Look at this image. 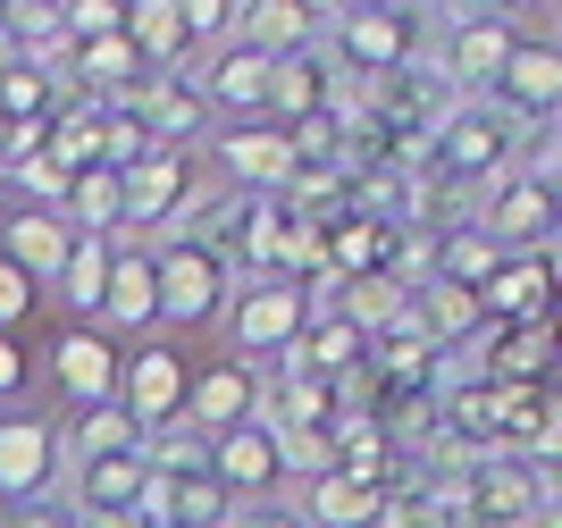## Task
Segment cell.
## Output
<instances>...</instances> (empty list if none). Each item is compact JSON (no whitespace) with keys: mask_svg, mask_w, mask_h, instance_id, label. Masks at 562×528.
I'll return each instance as SVG.
<instances>
[{"mask_svg":"<svg viewBox=\"0 0 562 528\" xmlns=\"http://www.w3.org/2000/svg\"><path fill=\"white\" fill-rule=\"evenodd\" d=\"M117 25H126V0H68V9H59V43L85 50V43H101V34H117Z\"/></svg>","mask_w":562,"mask_h":528,"instance_id":"f1b7e54d","label":"cell"},{"mask_svg":"<svg viewBox=\"0 0 562 528\" xmlns=\"http://www.w3.org/2000/svg\"><path fill=\"white\" fill-rule=\"evenodd\" d=\"M186 428H202V437H227V428H244V419H260V369L244 361H211L202 378H186Z\"/></svg>","mask_w":562,"mask_h":528,"instance_id":"5bb4252c","label":"cell"},{"mask_svg":"<svg viewBox=\"0 0 562 528\" xmlns=\"http://www.w3.org/2000/svg\"><path fill=\"white\" fill-rule=\"evenodd\" d=\"M126 50L143 59V76H186L193 68V43L177 25V0H126Z\"/></svg>","mask_w":562,"mask_h":528,"instance_id":"ffe728a7","label":"cell"},{"mask_svg":"<svg viewBox=\"0 0 562 528\" xmlns=\"http://www.w3.org/2000/svg\"><path fill=\"white\" fill-rule=\"evenodd\" d=\"M495 260H504V252H495L479 227H446L437 244H428V277H437V285H470V294L495 277Z\"/></svg>","mask_w":562,"mask_h":528,"instance_id":"4316f807","label":"cell"},{"mask_svg":"<svg viewBox=\"0 0 562 528\" xmlns=\"http://www.w3.org/2000/svg\"><path fill=\"white\" fill-rule=\"evenodd\" d=\"M520 135H529V126H520L513 110H495V101H453V110L437 117V135H428V160L446 168L462 193H479V184H495L513 168Z\"/></svg>","mask_w":562,"mask_h":528,"instance_id":"7a4b0ae2","label":"cell"},{"mask_svg":"<svg viewBox=\"0 0 562 528\" xmlns=\"http://www.w3.org/2000/svg\"><path fill=\"white\" fill-rule=\"evenodd\" d=\"M117 453H143V428L110 403H85V412L59 428V470H76V461H117Z\"/></svg>","mask_w":562,"mask_h":528,"instance_id":"603a6c76","label":"cell"},{"mask_svg":"<svg viewBox=\"0 0 562 528\" xmlns=\"http://www.w3.org/2000/svg\"><path fill=\"white\" fill-rule=\"evenodd\" d=\"M218 319H227V336H235L227 361L269 369V361H285V352H294V336L311 327V302H303V285H294V277H252V285H235V302L218 311Z\"/></svg>","mask_w":562,"mask_h":528,"instance_id":"3957f363","label":"cell"},{"mask_svg":"<svg viewBox=\"0 0 562 528\" xmlns=\"http://www.w3.org/2000/svg\"><path fill=\"white\" fill-rule=\"evenodd\" d=\"M143 470L151 479H211V437L186 428V419H168V428L143 437Z\"/></svg>","mask_w":562,"mask_h":528,"instance_id":"83f0119b","label":"cell"},{"mask_svg":"<svg viewBox=\"0 0 562 528\" xmlns=\"http://www.w3.org/2000/svg\"><path fill=\"white\" fill-rule=\"evenodd\" d=\"M227 528H311V520L294 512V495H269V504H235Z\"/></svg>","mask_w":562,"mask_h":528,"instance_id":"1f68e13d","label":"cell"},{"mask_svg":"<svg viewBox=\"0 0 562 528\" xmlns=\"http://www.w3.org/2000/svg\"><path fill=\"white\" fill-rule=\"evenodd\" d=\"M177 25H186L193 59H202V50H218L235 34V0H177Z\"/></svg>","mask_w":562,"mask_h":528,"instance_id":"f546056e","label":"cell"},{"mask_svg":"<svg viewBox=\"0 0 562 528\" xmlns=\"http://www.w3.org/2000/svg\"><path fill=\"white\" fill-rule=\"evenodd\" d=\"M68 244H76V227L59 218V210H34V202H25V210L0 218V260H9L25 285H50L59 260H68Z\"/></svg>","mask_w":562,"mask_h":528,"instance_id":"e0dca14e","label":"cell"},{"mask_svg":"<svg viewBox=\"0 0 562 528\" xmlns=\"http://www.w3.org/2000/svg\"><path fill=\"white\" fill-rule=\"evenodd\" d=\"M186 202H193V160H177V151H143V160L117 177V244L160 235Z\"/></svg>","mask_w":562,"mask_h":528,"instance_id":"5b68a950","label":"cell"},{"mask_svg":"<svg viewBox=\"0 0 562 528\" xmlns=\"http://www.w3.org/2000/svg\"><path fill=\"white\" fill-rule=\"evenodd\" d=\"M110 260H117V235H76L68 244V260H59V302H68L76 319H93L101 311V285H110Z\"/></svg>","mask_w":562,"mask_h":528,"instance_id":"d4e9b609","label":"cell"},{"mask_svg":"<svg viewBox=\"0 0 562 528\" xmlns=\"http://www.w3.org/2000/svg\"><path fill=\"white\" fill-rule=\"evenodd\" d=\"M546 302H554V244L546 252H504L495 277L479 285V311L495 327H546Z\"/></svg>","mask_w":562,"mask_h":528,"instance_id":"30bf717a","label":"cell"},{"mask_svg":"<svg viewBox=\"0 0 562 528\" xmlns=\"http://www.w3.org/2000/svg\"><path fill=\"white\" fill-rule=\"evenodd\" d=\"M470 227L487 235L495 252H546V244H554V193L504 168V177H495V193L470 210Z\"/></svg>","mask_w":562,"mask_h":528,"instance_id":"8992f818","label":"cell"},{"mask_svg":"<svg viewBox=\"0 0 562 528\" xmlns=\"http://www.w3.org/2000/svg\"><path fill=\"white\" fill-rule=\"evenodd\" d=\"M513 43H520V25H495V18H462V25H446L437 34V68H446V85H453V101H487L495 92V76H504V59H513Z\"/></svg>","mask_w":562,"mask_h":528,"instance_id":"52a82bcc","label":"cell"},{"mask_svg":"<svg viewBox=\"0 0 562 528\" xmlns=\"http://www.w3.org/2000/svg\"><path fill=\"white\" fill-rule=\"evenodd\" d=\"M25 302H34V285H25V277L9 269V260H0V336H9V327L25 319Z\"/></svg>","mask_w":562,"mask_h":528,"instance_id":"d6a6232c","label":"cell"},{"mask_svg":"<svg viewBox=\"0 0 562 528\" xmlns=\"http://www.w3.org/2000/svg\"><path fill=\"white\" fill-rule=\"evenodd\" d=\"M25 369H34L25 345H18V336H0V403H18V394H25Z\"/></svg>","mask_w":562,"mask_h":528,"instance_id":"836d02e7","label":"cell"},{"mask_svg":"<svg viewBox=\"0 0 562 528\" xmlns=\"http://www.w3.org/2000/svg\"><path fill=\"white\" fill-rule=\"evenodd\" d=\"M319 25H328L319 0H235V34L227 43L260 50V59H294V50L319 43Z\"/></svg>","mask_w":562,"mask_h":528,"instance_id":"9a60e30c","label":"cell"},{"mask_svg":"<svg viewBox=\"0 0 562 528\" xmlns=\"http://www.w3.org/2000/svg\"><path fill=\"white\" fill-rule=\"evenodd\" d=\"M193 92H202L211 110H235V126H244V117H260L269 59H260V50H244V43H218V50H211V68L193 76Z\"/></svg>","mask_w":562,"mask_h":528,"instance_id":"44dd1931","label":"cell"},{"mask_svg":"<svg viewBox=\"0 0 562 528\" xmlns=\"http://www.w3.org/2000/svg\"><path fill=\"white\" fill-rule=\"evenodd\" d=\"M319 50H328L336 85H370V76H395L428 50V18L420 9H336L319 25Z\"/></svg>","mask_w":562,"mask_h":528,"instance_id":"6da1fadb","label":"cell"},{"mask_svg":"<svg viewBox=\"0 0 562 528\" xmlns=\"http://www.w3.org/2000/svg\"><path fill=\"white\" fill-rule=\"evenodd\" d=\"M487 101H495V110H513L520 126H554V101H562V50L546 43V34H538V43L520 34Z\"/></svg>","mask_w":562,"mask_h":528,"instance_id":"4fadbf2b","label":"cell"},{"mask_svg":"<svg viewBox=\"0 0 562 528\" xmlns=\"http://www.w3.org/2000/svg\"><path fill=\"white\" fill-rule=\"evenodd\" d=\"M538 528H546V520H538Z\"/></svg>","mask_w":562,"mask_h":528,"instance_id":"e575fe53","label":"cell"},{"mask_svg":"<svg viewBox=\"0 0 562 528\" xmlns=\"http://www.w3.org/2000/svg\"><path fill=\"white\" fill-rule=\"evenodd\" d=\"M151 294H160L168 327H211L235 302V277H227V260L202 252V244H160V252H151Z\"/></svg>","mask_w":562,"mask_h":528,"instance_id":"277c9868","label":"cell"},{"mask_svg":"<svg viewBox=\"0 0 562 528\" xmlns=\"http://www.w3.org/2000/svg\"><path fill=\"white\" fill-rule=\"evenodd\" d=\"M211 479L227 486V504H269L285 486V461H278V437L260 428V419H244V428H227V437H211Z\"/></svg>","mask_w":562,"mask_h":528,"instance_id":"8fae6325","label":"cell"},{"mask_svg":"<svg viewBox=\"0 0 562 528\" xmlns=\"http://www.w3.org/2000/svg\"><path fill=\"white\" fill-rule=\"evenodd\" d=\"M50 479H59V428L34 412H9L0 419V504H34L50 495Z\"/></svg>","mask_w":562,"mask_h":528,"instance_id":"7c38bea8","label":"cell"},{"mask_svg":"<svg viewBox=\"0 0 562 528\" xmlns=\"http://www.w3.org/2000/svg\"><path fill=\"white\" fill-rule=\"evenodd\" d=\"M186 378H193V369L177 361L168 345L117 352V412H126V419L143 428V437H151V428H168V419L186 412Z\"/></svg>","mask_w":562,"mask_h":528,"instance_id":"ba28073f","label":"cell"},{"mask_svg":"<svg viewBox=\"0 0 562 528\" xmlns=\"http://www.w3.org/2000/svg\"><path fill=\"white\" fill-rule=\"evenodd\" d=\"M50 378H59V394H68L76 412H85V403H110V394H117V352H110V336L68 327V336L50 345Z\"/></svg>","mask_w":562,"mask_h":528,"instance_id":"ac0fdd59","label":"cell"},{"mask_svg":"<svg viewBox=\"0 0 562 528\" xmlns=\"http://www.w3.org/2000/svg\"><path fill=\"white\" fill-rule=\"evenodd\" d=\"M378 495H386V486L328 470V479H311L303 495H294V512H303L311 528H378Z\"/></svg>","mask_w":562,"mask_h":528,"instance_id":"cb8c5ba5","label":"cell"},{"mask_svg":"<svg viewBox=\"0 0 562 528\" xmlns=\"http://www.w3.org/2000/svg\"><path fill=\"white\" fill-rule=\"evenodd\" d=\"M93 319H110L117 336H143V327L160 319V294H151V252H143V244H117L110 285H101V311H93Z\"/></svg>","mask_w":562,"mask_h":528,"instance_id":"7402d4cb","label":"cell"},{"mask_svg":"<svg viewBox=\"0 0 562 528\" xmlns=\"http://www.w3.org/2000/svg\"><path fill=\"white\" fill-rule=\"evenodd\" d=\"M211 151H218V177H227V193H269V202H278V184L294 177V143H285V126H269V117H244V126H227Z\"/></svg>","mask_w":562,"mask_h":528,"instance_id":"9c48e42d","label":"cell"},{"mask_svg":"<svg viewBox=\"0 0 562 528\" xmlns=\"http://www.w3.org/2000/svg\"><path fill=\"white\" fill-rule=\"evenodd\" d=\"M328 101H336V68H328V50H319V43L294 50V59H269V92H260V117H269V126L328 117Z\"/></svg>","mask_w":562,"mask_h":528,"instance_id":"2e32d148","label":"cell"},{"mask_svg":"<svg viewBox=\"0 0 562 528\" xmlns=\"http://www.w3.org/2000/svg\"><path fill=\"white\" fill-rule=\"evenodd\" d=\"M0 528H76V504L50 486V495H34V504H0Z\"/></svg>","mask_w":562,"mask_h":528,"instance_id":"4dcf8cb0","label":"cell"},{"mask_svg":"<svg viewBox=\"0 0 562 528\" xmlns=\"http://www.w3.org/2000/svg\"><path fill=\"white\" fill-rule=\"evenodd\" d=\"M554 378V336L546 327H495L487 386H546Z\"/></svg>","mask_w":562,"mask_h":528,"instance_id":"484cf974","label":"cell"},{"mask_svg":"<svg viewBox=\"0 0 562 528\" xmlns=\"http://www.w3.org/2000/svg\"><path fill=\"white\" fill-rule=\"evenodd\" d=\"M143 126H151V151L186 160V143H202V126H211V101L193 92V76H151L143 85Z\"/></svg>","mask_w":562,"mask_h":528,"instance_id":"d6986e66","label":"cell"}]
</instances>
